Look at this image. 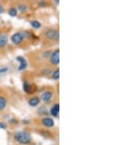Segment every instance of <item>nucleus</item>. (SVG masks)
Instances as JSON below:
<instances>
[{
	"label": "nucleus",
	"instance_id": "13",
	"mask_svg": "<svg viewBox=\"0 0 132 145\" xmlns=\"http://www.w3.org/2000/svg\"><path fill=\"white\" fill-rule=\"evenodd\" d=\"M31 26H32L33 28H35V29H39V28H40V27H41V24H40L38 21L35 20V21H31Z\"/></svg>",
	"mask_w": 132,
	"mask_h": 145
},
{
	"label": "nucleus",
	"instance_id": "15",
	"mask_svg": "<svg viewBox=\"0 0 132 145\" xmlns=\"http://www.w3.org/2000/svg\"><path fill=\"white\" fill-rule=\"evenodd\" d=\"M52 78L53 79H54V80H58L59 79V69H57L54 72L52 75Z\"/></svg>",
	"mask_w": 132,
	"mask_h": 145
},
{
	"label": "nucleus",
	"instance_id": "3",
	"mask_svg": "<svg viewBox=\"0 0 132 145\" xmlns=\"http://www.w3.org/2000/svg\"><path fill=\"white\" fill-rule=\"evenodd\" d=\"M24 38V35L21 33V32H16L15 34H13L11 37V41L13 42V43L16 44V45H19L21 44Z\"/></svg>",
	"mask_w": 132,
	"mask_h": 145
},
{
	"label": "nucleus",
	"instance_id": "14",
	"mask_svg": "<svg viewBox=\"0 0 132 145\" xmlns=\"http://www.w3.org/2000/svg\"><path fill=\"white\" fill-rule=\"evenodd\" d=\"M8 14L11 16V17H16L18 14L17 10L15 7H12L8 11Z\"/></svg>",
	"mask_w": 132,
	"mask_h": 145
},
{
	"label": "nucleus",
	"instance_id": "5",
	"mask_svg": "<svg viewBox=\"0 0 132 145\" xmlns=\"http://www.w3.org/2000/svg\"><path fill=\"white\" fill-rule=\"evenodd\" d=\"M42 123L47 128H52L54 125V121L51 117H45L42 119Z\"/></svg>",
	"mask_w": 132,
	"mask_h": 145
},
{
	"label": "nucleus",
	"instance_id": "19",
	"mask_svg": "<svg viewBox=\"0 0 132 145\" xmlns=\"http://www.w3.org/2000/svg\"><path fill=\"white\" fill-rule=\"evenodd\" d=\"M4 7H3V6L0 4V14H1V13H4Z\"/></svg>",
	"mask_w": 132,
	"mask_h": 145
},
{
	"label": "nucleus",
	"instance_id": "17",
	"mask_svg": "<svg viewBox=\"0 0 132 145\" xmlns=\"http://www.w3.org/2000/svg\"><path fill=\"white\" fill-rule=\"evenodd\" d=\"M7 70H8V68L6 67H2V68H0V74H1V73H6Z\"/></svg>",
	"mask_w": 132,
	"mask_h": 145
},
{
	"label": "nucleus",
	"instance_id": "8",
	"mask_svg": "<svg viewBox=\"0 0 132 145\" xmlns=\"http://www.w3.org/2000/svg\"><path fill=\"white\" fill-rule=\"evenodd\" d=\"M59 103H56L52 106V108L50 110V113L53 116L57 117L59 115Z\"/></svg>",
	"mask_w": 132,
	"mask_h": 145
},
{
	"label": "nucleus",
	"instance_id": "11",
	"mask_svg": "<svg viewBox=\"0 0 132 145\" xmlns=\"http://www.w3.org/2000/svg\"><path fill=\"white\" fill-rule=\"evenodd\" d=\"M7 106V100L4 97L0 96V111H2L5 109Z\"/></svg>",
	"mask_w": 132,
	"mask_h": 145
},
{
	"label": "nucleus",
	"instance_id": "7",
	"mask_svg": "<svg viewBox=\"0 0 132 145\" xmlns=\"http://www.w3.org/2000/svg\"><path fill=\"white\" fill-rule=\"evenodd\" d=\"M53 93L51 91H46L45 92H43L41 95V100L44 102H49V100H51V99L52 98Z\"/></svg>",
	"mask_w": 132,
	"mask_h": 145
},
{
	"label": "nucleus",
	"instance_id": "16",
	"mask_svg": "<svg viewBox=\"0 0 132 145\" xmlns=\"http://www.w3.org/2000/svg\"><path fill=\"white\" fill-rule=\"evenodd\" d=\"M19 10L21 13H24L27 10V7L24 4H21L19 5Z\"/></svg>",
	"mask_w": 132,
	"mask_h": 145
},
{
	"label": "nucleus",
	"instance_id": "2",
	"mask_svg": "<svg viewBox=\"0 0 132 145\" xmlns=\"http://www.w3.org/2000/svg\"><path fill=\"white\" fill-rule=\"evenodd\" d=\"M44 36L49 40H59V32L57 29H50L46 31V32L44 33Z\"/></svg>",
	"mask_w": 132,
	"mask_h": 145
},
{
	"label": "nucleus",
	"instance_id": "6",
	"mask_svg": "<svg viewBox=\"0 0 132 145\" xmlns=\"http://www.w3.org/2000/svg\"><path fill=\"white\" fill-rule=\"evenodd\" d=\"M16 59H17L18 62H20V65H19L18 70H23L26 69V66H27V63H26V59L24 58L23 57H21V56L17 57H16Z\"/></svg>",
	"mask_w": 132,
	"mask_h": 145
},
{
	"label": "nucleus",
	"instance_id": "12",
	"mask_svg": "<svg viewBox=\"0 0 132 145\" xmlns=\"http://www.w3.org/2000/svg\"><path fill=\"white\" fill-rule=\"evenodd\" d=\"M23 88H24V92H26V93H30V92H31L32 87H31V85H30L27 81H24V82Z\"/></svg>",
	"mask_w": 132,
	"mask_h": 145
},
{
	"label": "nucleus",
	"instance_id": "1",
	"mask_svg": "<svg viewBox=\"0 0 132 145\" xmlns=\"http://www.w3.org/2000/svg\"><path fill=\"white\" fill-rule=\"evenodd\" d=\"M15 139L22 145H27L31 142V136L26 131H19L17 132L15 136Z\"/></svg>",
	"mask_w": 132,
	"mask_h": 145
},
{
	"label": "nucleus",
	"instance_id": "10",
	"mask_svg": "<svg viewBox=\"0 0 132 145\" xmlns=\"http://www.w3.org/2000/svg\"><path fill=\"white\" fill-rule=\"evenodd\" d=\"M7 36L6 34H0V48H3L7 43Z\"/></svg>",
	"mask_w": 132,
	"mask_h": 145
},
{
	"label": "nucleus",
	"instance_id": "18",
	"mask_svg": "<svg viewBox=\"0 0 132 145\" xmlns=\"http://www.w3.org/2000/svg\"><path fill=\"white\" fill-rule=\"evenodd\" d=\"M0 128L1 129H6L7 128L6 124L4 123V122H0Z\"/></svg>",
	"mask_w": 132,
	"mask_h": 145
},
{
	"label": "nucleus",
	"instance_id": "4",
	"mask_svg": "<svg viewBox=\"0 0 132 145\" xmlns=\"http://www.w3.org/2000/svg\"><path fill=\"white\" fill-rule=\"evenodd\" d=\"M50 62L54 65H57L59 63V50L56 49L51 56Z\"/></svg>",
	"mask_w": 132,
	"mask_h": 145
},
{
	"label": "nucleus",
	"instance_id": "9",
	"mask_svg": "<svg viewBox=\"0 0 132 145\" xmlns=\"http://www.w3.org/2000/svg\"><path fill=\"white\" fill-rule=\"evenodd\" d=\"M40 98L38 97H33L31 99L29 100V105L32 107H35L40 103Z\"/></svg>",
	"mask_w": 132,
	"mask_h": 145
}]
</instances>
